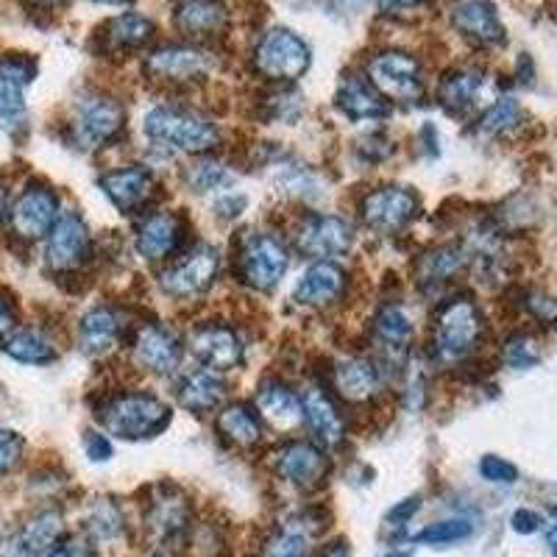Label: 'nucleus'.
<instances>
[{
  "label": "nucleus",
  "instance_id": "f257e3e1",
  "mask_svg": "<svg viewBox=\"0 0 557 557\" xmlns=\"http://www.w3.org/2000/svg\"><path fill=\"white\" fill-rule=\"evenodd\" d=\"M143 132L162 151L187 153V157H209L221 148L223 132L207 114L182 103H159L146 114Z\"/></svg>",
  "mask_w": 557,
  "mask_h": 557
},
{
  "label": "nucleus",
  "instance_id": "f03ea898",
  "mask_svg": "<svg viewBox=\"0 0 557 557\" xmlns=\"http://www.w3.org/2000/svg\"><path fill=\"white\" fill-rule=\"evenodd\" d=\"M485 341V318L474 298H446L432 315V357L441 366H457L480 351Z\"/></svg>",
  "mask_w": 557,
  "mask_h": 557
},
{
  "label": "nucleus",
  "instance_id": "7ed1b4c3",
  "mask_svg": "<svg viewBox=\"0 0 557 557\" xmlns=\"http://www.w3.org/2000/svg\"><path fill=\"white\" fill-rule=\"evenodd\" d=\"M98 418L112 435L123 441H148L171 421V407L146 391L114 393L98 407Z\"/></svg>",
  "mask_w": 557,
  "mask_h": 557
},
{
  "label": "nucleus",
  "instance_id": "20e7f679",
  "mask_svg": "<svg viewBox=\"0 0 557 557\" xmlns=\"http://www.w3.org/2000/svg\"><path fill=\"white\" fill-rule=\"evenodd\" d=\"M290 265L285 240L271 232H248L235 253V273L248 290L268 293L282 282Z\"/></svg>",
  "mask_w": 557,
  "mask_h": 557
},
{
  "label": "nucleus",
  "instance_id": "39448f33",
  "mask_svg": "<svg viewBox=\"0 0 557 557\" xmlns=\"http://www.w3.org/2000/svg\"><path fill=\"white\" fill-rule=\"evenodd\" d=\"M368 82L380 89L387 103H421L426 98L424 70L412 53L407 51H380L366 64Z\"/></svg>",
  "mask_w": 557,
  "mask_h": 557
},
{
  "label": "nucleus",
  "instance_id": "423d86ee",
  "mask_svg": "<svg viewBox=\"0 0 557 557\" xmlns=\"http://www.w3.org/2000/svg\"><path fill=\"white\" fill-rule=\"evenodd\" d=\"M418 196L410 187L399 184H382L376 190L366 193L360 201V221L368 232L382 237L401 235L418 218Z\"/></svg>",
  "mask_w": 557,
  "mask_h": 557
},
{
  "label": "nucleus",
  "instance_id": "0eeeda50",
  "mask_svg": "<svg viewBox=\"0 0 557 557\" xmlns=\"http://www.w3.org/2000/svg\"><path fill=\"white\" fill-rule=\"evenodd\" d=\"M312 62L307 42L290 28H271L253 48V67L271 82H296Z\"/></svg>",
  "mask_w": 557,
  "mask_h": 557
},
{
  "label": "nucleus",
  "instance_id": "6e6552de",
  "mask_svg": "<svg viewBox=\"0 0 557 557\" xmlns=\"http://www.w3.org/2000/svg\"><path fill=\"white\" fill-rule=\"evenodd\" d=\"M221 273V253L212 246H198L187 251L178 262L159 273V287L173 301H193L201 298L209 287L215 285Z\"/></svg>",
  "mask_w": 557,
  "mask_h": 557
},
{
  "label": "nucleus",
  "instance_id": "1a4fd4ad",
  "mask_svg": "<svg viewBox=\"0 0 557 557\" xmlns=\"http://www.w3.org/2000/svg\"><path fill=\"white\" fill-rule=\"evenodd\" d=\"M126 128V109L109 96H87L73 112V137L82 148H103Z\"/></svg>",
  "mask_w": 557,
  "mask_h": 557
},
{
  "label": "nucleus",
  "instance_id": "9d476101",
  "mask_svg": "<svg viewBox=\"0 0 557 557\" xmlns=\"http://www.w3.org/2000/svg\"><path fill=\"white\" fill-rule=\"evenodd\" d=\"M209 53L190 42H165L146 57L148 78L168 87H187L209 76Z\"/></svg>",
  "mask_w": 557,
  "mask_h": 557
},
{
  "label": "nucleus",
  "instance_id": "9b49d317",
  "mask_svg": "<svg viewBox=\"0 0 557 557\" xmlns=\"http://www.w3.org/2000/svg\"><path fill=\"white\" fill-rule=\"evenodd\" d=\"M143 521L146 532L157 544L182 539L193 524V505L182 487L176 485H157L143 507Z\"/></svg>",
  "mask_w": 557,
  "mask_h": 557
},
{
  "label": "nucleus",
  "instance_id": "f8f14e48",
  "mask_svg": "<svg viewBox=\"0 0 557 557\" xmlns=\"http://www.w3.org/2000/svg\"><path fill=\"white\" fill-rule=\"evenodd\" d=\"M273 474L296 491H315L330 476V457L315 441H290L273 451Z\"/></svg>",
  "mask_w": 557,
  "mask_h": 557
},
{
  "label": "nucleus",
  "instance_id": "ddd939ff",
  "mask_svg": "<svg viewBox=\"0 0 557 557\" xmlns=\"http://www.w3.org/2000/svg\"><path fill=\"white\" fill-rule=\"evenodd\" d=\"M355 243V228L341 215H305L296 223L293 246L298 253H305L310 260H332L341 257Z\"/></svg>",
  "mask_w": 557,
  "mask_h": 557
},
{
  "label": "nucleus",
  "instance_id": "4468645a",
  "mask_svg": "<svg viewBox=\"0 0 557 557\" xmlns=\"http://www.w3.org/2000/svg\"><path fill=\"white\" fill-rule=\"evenodd\" d=\"M59 221V198L51 187L32 184L28 190L20 193L17 201L9 209V223L20 240H42L51 235V228Z\"/></svg>",
  "mask_w": 557,
  "mask_h": 557
},
{
  "label": "nucleus",
  "instance_id": "2eb2a0df",
  "mask_svg": "<svg viewBox=\"0 0 557 557\" xmlns=\"http://www.w3.org/2000/svg\"><path fill=\"white\" fill-rule=\"evenodd\" d=\"M103 196L121 209L123 215H139L153 203L159 193V182L153 171L146 165H126L114 168L98 178Z\"/></svg>",
  "mask_w": 557,
  "mask_h": 557
},
{
  "label": "nucleus",
  "instance_id": "dca6fc26",
  "mask_svg": "<svg viewBox=\"0 0 557 557\" xmlns=\"http://www.w3.org/2000/svg\"><path fill=\"white\" fill-rule=\"evenodd\" d=\"M190 351L201 362V368H209L215 374L232 371L246 360V346H243L240 335L223 321H209L196 326V332L190 335Z\"/></svg>",
  "mask_w": 557,
  "mask_h": 557
},
{
  "label": "nucleus",
  "instance_id": "f3484780",
  "mask_svg": "<svg viewBox=\"0 0 557 557\" xmlns=\"http://www.w3.org/2000/svg\"><path fill=\"white\" fill-rule=\"evenodd\" d=\"M184 243V218L171 209H153L139 218L134 248L146 262H168Z\"/></svg>",
  "mask_w": 557,
  "mask_h": 557
},
{
  "label": "nucleus",
  "instance_id": "a211bd4d",
  "mask_svg": "<svg viewBox=\"0 0 557 557\" xmlns=\"http://www.w3.org/2000/svg\"><path fill=\"white\" fill-rule=\"evenodd\" d=\"M134 366L143 368L146 374L157 376H171L176 374L178 366H182V341L173 335L168 326L162 323H143L137 332H134L132 343Z\"/></svg>",
  "mask_w": 557,
  "mask_h": 557
},
{
  "label": "nucleus",
  "instance_id": "6ab92c4d",
  "mask_svg": "<svg viewBox=\"0 0 557 557\" xmlns=\"http://www.w3.org/2000/svg\"><path fill=\"white\" fill-rule=\"evenodd\" d=\"M92 253V237L84 223L82 215L76 212H64L59 215L57 226L51 228L48 243H45V260L53 271L70 273L82 268Z\"/></svg>",
  "mask_w": 557,
  "mask_h": 557
},
{
  "label": "nucleus",
  "instance_id": "aec40b11",
  "mask_svg": "<svg viewBox=\"0 0 557 557\" xmlns=\"http://www.w3.org/2000/svg\"><path fill=\"white\" fill-rule=\"evenodd\" d=\"M348 290V273L332 260H315L298 276L293 287V301L312 310H326L337 305Z\"/></svg>",
  "mask_w": 557,
  "mask_h": 557
},
{
  "label": "nucleus",
  "instance_id": "412c9836",
  "mask_svg": "<svg viewBox=\"0 0 557 557\" xmlns=\"http://www.w3.org/2000/svg\"><path fill=\"white\" fill-rule=\"evenodd\" d=\"M385 385V374L374 360L368 357L351 355L343 357L332 368V387L348 405H368L374 401Z\"/></svg>",
  "mask_w": 557,
  "mask_h": 557
},
{
  "label": "nucleus",
  "instance_id": "4be33fe9",
  "mask_svg": "<svg viewBox=\"0 0 557 557\" xmlns=\"http://www.w3.org/2000/svg\"><path fill=\"white\" fill-rule=\"evenodd\" d=\"M253 407H257L262 421L276 432H290L298 424H305L301 396L278 376H268L265 382H260V387L253 393Z\"/></svg>",
  "mask_w": 557,
  "mask_h": 557
},
{
  "label": "nucleus",
  "instance_id": "5701e85b",
  "mask_svg": "<svg viewBox=\"0 0 557 557\" xmlns=\"http://www.w3.org/2000/svg\"><path fill=\"white\" fill-rule=\"evenodd\" d=\"M128 318L121 307L98 305L78 321V346L84 355L103 357L126 337Z\"/></svg>",
  "mask_w": 557,
  "mask_h": 557
},
{
  "label": "nucleus",
  "instance_id": "b1692460",
  "mask_svg": "<svg viewBox=\"0 0 557 557\" xmlns=\"http://www.w3.org/2000/svg\"><path fill=\"white\" fill-rule=\"evenodd\" d=\"M301 407H305V424L315 437V444H321L323 449H337L346 441V418H343L337 401L326 393V387H305Z\"/></svg>",
  "mask_w": 557,
  "mask_h": 557
},
{
  "label": "nucleus",
  "instance_id": "393cba45",
  "mask_svg": "<svg viewBox=\"0 0 557 557\" xmlns=\"http://www.w3.org/2000/svg\"><path fill=\"white\" fill-rule=\"evenodd\" d=\"M62 513L59 510H42L0 544V557H42L45 552H51L62 541Z\"/></svg>",
  "mask_w": 557,
  "mask_h": 557
},
{
  "label": "nucleus",
  "instance_id": "a878e982",
  "mask_svg": "<svg viewBox=\"0 0 557 557\" xmlns=\"http://www.w3.org/2000/svg\"><path fill=\"white\" fill-rule=\"evenodd\" d=\"M449 20L457 34L482 48H496L507 39L499 12L491 0H457Z\"/></svg>",
  "mask_w": 557,
  "mask_h": 557
},
{
  "label": "nucleus",
  "instance_id": "bb28decb",
  "mask_svg": "<svg viewBox=\"0 0 557 557\" xmlns=\"http://www.w3.org/2000/svg\"><path fill=\"white\" fill-rule=\"evenodd\" d=\"M34 62L20 57L0 59V126L20 128L26 121V87L32 84Z\"/></svg>",
  "mask_w": 557,
  "mask_h": 557
},
{
  "label": "nucleus",
  "instance_id": "cd10ccee",
  "mask_svg": "<svg viewBox=\"0 0 557 557\" xmlns=\"http://www.w3.org/2000/svg\"><path fill=\"white\" fill-rule=\"evenodd\" d=\"M335 103L348 121L355 123L385 121L391 114V103L380 96V89L374 84L368 82L366 73H348L341 87H337Z\"/></svg>",
  "mask_w": 557,
  "mask_h": 557
},
{
  "label": "nucleus",
  "instance_id": "c85d7f7f",
  "mask_svg": "<svg viewBox=\"0 0 557 557\" xmlns=\"http://www.w3.org/2000/svg\"><path fill=\"white\" fill-rule=\"evenodd\" d=\"M173 23L184 39H212L228 26V9L223 0H178Z\"/></svg>",
  "mask_w": 557,
  "mask_h": 557
},
{
  "label": "nucleus",
  "instance_id": "c756f323",
  "mask_svg": "<svg viewBox=\"0 0 557 557\" xmlns=\"http://www.w3.org/2000/svg\"><path fill=\"white\" fill-rule=\"evenodd\" d=\"M176 399L193 416H203V412H212L223 405L226 399V382L209 371V368H193L178 380L176 385Z\"/></svg>",
  "mask_w": 557,
  "mask_h": 557
},
{
  "label": "nucleus",
  "instance_id": "7c9ffc66",
  "mask_svg": "<svg viewBox=\"0 0 557 557\" xmlns=\"http://www.w3.org/2000/svg\"><path fill=\"white\" fill-rule=\"evenodd\" d=\"M218 432L240 449H257L265 441V421L248 401H228L218 412Z\"/></svg>",
  "mask_w": 557,
  "mask_h": 557
},
{
  "label": "nucleus",
  "instance_id": "2f4dec72",
  "mask_svg": "<svg viewBox=\"0 0 557 557\" xmlns=\"http://www.w3.org/2000/svg\"><path fill=\"white\" fill-rule=\"evenodd\" d=\"M485 87V73L480 67H455L437 84V101L449 114L469 112Z\"/></svg>",
  "mask_w": 557,
  "mask_h": 557
},
{
  "label": "nucleus",
  "instance_id": "473e14b6",
  "mask_svg": "<svg viewBox=\"0 0 557 557\" xmlns=\"http://www.w3.org/2000/svg\"><path fill=\"white\" fill-rule=\"evenodd\" d=\"M466 260H469V253L462 251L460 246H435L430 248L426 253H421L416 262V282L421 287H437L446 285L457 273L466 268Z\"/></svg>",
  "mask_w": 557,
  "mask_h": 557
},
{
  "label": "nucleus",
  "instance_id": "72a5a7b5",
  "mask_svg": "<svg viewBox=\"0 0 557 557\" xmlns=\"http://www.w3.org/2000/svg\"><path fill=\"white\" fill-rule=\"evenodd\" d=\"M315 532V519L296 516L290 524L271 532V539L262 544V557H310V541Z\"/></svg>",
  "mask_w": 557,
  "mask_h": 557
},
{
  "label": "nucleus",
  "instance_id": "f704fd0d",
  "mask_svg": "<svg viewBox=\"0 0 557 557\" xmlns=\"http://www.w3.org/2000/svg\"><path fill=\"white\" fill-rule=\"evenodd\" d=\"M103 45H107L112 53H123V51H137L148 39L153 37V23L146 17V14L128 12L121 14V17L109 20L107 28L101 32Z\"/></svg>",
  "mask_w": 557,
  "mask_h": 557
},
{
  "label": "nucleus",
  "instance_id": "c9c22d12",
  "mask_svg": "<svg viewBox=\"0 0 557 557\" xmlns=\"http://www.w3.org/2000/svg\"><path fill=\"white\" fill-rule=\"evenodd\" d=\"M3 351H7L12 360L26 362V366H48V362L57 360V346L45 332L39 330H14L12 335H7L3 341Z\"/></svg>",
  "mask_w": 557,
  "mask_h": 557
},
{
  "label": "nucleus",
  "instance_id": "e433bc0d",
  "mask_svg": "<svg viewBox=\"0 0 557 557\" xmlns=\"http://www.w3.org/2000/svg\"><path fill=\"white\" fill-rule=\"evenodd\" d=\"M273 184L278 193L293 201H318L321 198V176L305 165H276Z\"/></svg>",
  "mask_w": 557,
  "mask_h": 557
},
{
  "label": "nucleus",
  "instance_id": "4c0bfd02",
  "mask_svg": "<svg viewBox=\"0 0 557 557\" xmlns=\"http://www.w3.org/2000/svg\"><path fill=\"white\" fill-rule=\"evenodd\" d=\"M521 121H524V112H521L519 103L513 98H499L480 114L476 132L485 134V137H505V134L516 132Z\"/></svg>",
  "mask_w": 557,
  "mask_h": 557
},
{
  "label": "nucleus",
  "instance_id": "58836bf2",
  "mask_svg": "<svg viewBox=\"0 0 557 557\" xmlns=\"http://www.w3.org/2000/svg\"><path fill=\"white\" fill-rule=\"evenodd\" d=\"M87 532L92 541H117L126 532L121 507L109 499H98L87 510Z\"/></svg>",
  "mask_w": 557,
  "mask_h": 557
},
{
  "label": "nucleus",
  "instance_id": "ea45409f",
  "mask_svg": "<svg viewBox=\"0 0 557 557\" xmlns=\"http://www.w3.org/2000/svg\"><path fill=\"white\" fill-rule=\"evenodd\" d=\"M184 182H187V187H190L193 193H215L226 190L228 184L235 182V173L228 171L223 162H218V159L201 157L196 165L187 171Z\"/></svg>",
  "mask_w": 557,
  "mask_h": 557
},
{
  "label": "nucleus",
  "instance_id": "a19ab883",
  "mask_svg": "<svg viewBox=\"0 0 557 557\" xmlns=\"http://www.w3.org/2000/svg\"><path fill=\"white\" fill-rule=\"evenodd\" d=\"M502 360L510 368H516V371H527V368L539 366V343H535V337L527 335V332H516V335L507 337L505 346H502Z\"/></svg>",
  "mask_w": 557,
  "mask_h": 557
},
{
  "label": "nucleus",
  "instance_id": "79ce46f5",
  "mask_svg": "<svg viewBox=\"0 0 557 557\" xmlns=\"http://www.w3.org/2000/svg\"><path fill=\"white\" fill-rule=\"evenodd\" d=\"M474 532V524L462 519H449V521H437V524L424 527V530L418 532V541L421 544L430 546H441V544H457V541H466Z\"/></svg>",
  "mask_w": 557,
  "mask_h": 557
},
{
  "label": "nucleus",
  "instance_id": "37998d69",
  "mask_svg": "<svg viewBox=\"0 0 557 557\" xmlns=\"http://www.w3.org/2000/svg\"><path fill=\"white\" fill-rule=\"evenodd\" d=\"M301 112H305V101L290 89H276V96H271V101H268V117L271 121L296 123Z\"/></svg>",
  "mask_w": 557,
  "mask_h": 557
},
{
  "label": "nucleus",
  "instance_id": "c03bdc74",
  "mask_svg": "<svg viewBox=\"0 0 557 557\" xmlns=\"http://www.w3.org/2000/svg\"><path fill=\"white\" fill-rule=\"evenodd\" d=\"M521 305L532 318L544 326H557V298L544 290H527L521 296Z\"/></svg>",
  "mask_w": 557,
  "mask_h": 557
},
{
  "label": "nucleus",
  "instance_id": "a18cd8bd",
  "mask_svg": "<svg viewBox=\"0 0 557 557\" xmlns=\"http://www.w3.org/2000/svg\"><path fill=\"white\" fill-rule=\"evenodd\" d=\"M480 474H482V480L496 482V485H513V482L519 480V469H516L513 462L505 460V457H496V455L482 457Z\"/></svg>",
  "mask_w": 557,
  "mask_h": 557
},
{
  "label": "nucleus",
  "instance_id": "49530a36",
  "mask_svg": "<svg viewBox=\"0 0 557 557\" xmlns=\"http://www.w3.org/2000/svg\"><path fill=\"white\" fill-rule=\"evenodd\" d=\"M23 460V437L12 430H0V474L12 471Z\"/></svg>",
  "mask_w": 557,
  "mask_h": 557
},
{
  "label": "nucleus",
  "instance_id": "de8ad7c7",
  "mask_svg": "<svg viewBox=\"0 0 557 557\" xmlns=\"http://www.w3.org/2000/svg\"><path fill=\"white\" fill-rule=\"evenodd\" d=\"M84 449H87L89 460L107 462L112 457V441L107 435H101V432H87L84 435Z\"/></svg>",
  "mask_w": 557,
  "mask_h": 557
},
{
  "label": "nucleus",
  "instance_id": "09e8293b",
  "mask_svg": "<svg viewBox=\"0 0 557 557\" xmlns=\"http://www.w3.org/2000/svg\"><path fill=\"white\" fill-rule=\"evenodd\" d=\"M42 557H96L92 546L82 539H73V541H59L51 552H45Z\"/></svg>",
  "mask_w": 557,
  "mask_h": 557
},
{
  "label": "nucleus",
  "instance_id": "8fccbe9b",
  "mask_svg": "<svg viewBox=\"0 0 557 557\" xmlns=\"http://www.w3.org/2000/svg\"><path fill=\"white\" fill-rule=\"evenodd\" d=\"M421 510V499L418 496H410V499H401L399 505L391 507V513H387V524L391 527H405L412 516Z\"/></svg>",
  "mask_w": 557,
  "mask_h": 557
},
{
  "label": "nucleus",
  "instance_id": "3c124183",
  "mask_svg": "<svg viewBox=\"0 0 557 557\" xmlns=\"http://www.w3.org/2000/svg\"><path fill=\"white\" fill-rule=\"evenodd\" d=\"M510 524H513V530L519 532V535H532V532L541 530L544 519H541L535 510H527V507H521V510H516V513H513Z\"/></svg>",
  "mask_w": 557,
  "mask_h": 557
},
{
  "label": "nucleus",
  "instance_id": "603ef678",
  "mask_svg": "<svg viewBox=\"0 0 557 557\" xmlns=\"http://www.w3.org/2000/svg\"><path fill=\"white\" fill-rule=\"evenodd\" d=\"M14 323H17V318H14V307L9 305L7 298H0V337L12 335V332L17 330Z\"/></svg>",
  "mask_w": 557,
  "mask_h": 557
},
{
  "label": "nucleus",
  "instance_id": "864d4df0",
  "mask_svg": "<svg viewBox=\"0 0 557 557\" xmlns=\"http://www.w3.org/2000/svg\"><path fill=\"white\" fill-rule=\"evenodd\" d=\"M424 0H380V9L385 14H407L418 9Z\"/></svg>",
  "mask_w": 557,
  "mask_h": 557
},
{
  "label": "nucleus",
  "instance_id": "5fc2aeb1",
  "mask_svg": "<svg viewBox=\"0 0 557 557\" xmlns=\"http://www.w3.org/2000/svg\"><path fill=\"white\" fill-rule=\"evenodd\" d=\"M532 76H535V70H532V59L527 53H521L519 59V78L521 84H532Z\"/></svg>",
  "mask_w": 557,
  "mask_h": 557
},
{
  "label": "nucleus",
  "instance_id": "6e6d98bb",
  "mask_svg": "<svg viewBox=\"0 0 557 557\" xmlns=\"http://www.w3.org/2000/svg\"><path fill=\"white\" fill-rule=\"evenodd\" d=\"M318 557H348V546L343 544V541H337V544L326 546V549H323Z\"/></svg>",
  "mask_w": 557,
  "mask_h": 557
},
{
  "label": "nucleus",
  "instance_id": "4d7b16f0",
  "mask_svg": "<svg viewBox=\"0 0 557 557\" xmlns=\"http://www.w3.org/2000/svg\"><path fill=\"white\" fill-rule=\"evenodd\" d=\"M546 544H549L552 555L557 557V524H552L549 532H546Z\"/></svg>",
  "mask_w": 557,
  "mask_h": 557
},
{
  "label": "nucleus",
  "instance_id": "13d9d810",
  "mask_svg": "<svg viewBox=\"0 0 557 557\" xmlns=\"http://www.w3.org/2000/svg\"><path fill=\"white\" fill-rule=\"evenodd\" d=\"M92 3H98V7H128L132 0H92Z\"/></svg>",
  "mask_w": 557,
  "mask_h": 557
},
{
  "label": "nucleus",
  "instance_id": "bf43d9fd",
  "mask_svg": "<svg viewBox=\"0 0 557 557\" xmlns=\"http://www.w3.org/2000/svg\"><path fill=\"white\" fill-rule=\"evenodd\" d=\"M385 557H410V552H396V555H385Z\"/></svg>",
  "mask_w": 557,
  "mask_h": 557
},
{
  "label": "nucleus",
  "instance_id": "052dcab7",
  "mask_svg": "<svg viewBox=\"0 0 557 557\" xmlns=\"http://www.w3.org/2000/svg\"><path fill=\"white\" fill-rule=\"evenodd\" d=\"M37 3H59V0H37Z\"/></svg>",
  "mask_w": 557,
  "mask_h": 557
}]
</instances>
